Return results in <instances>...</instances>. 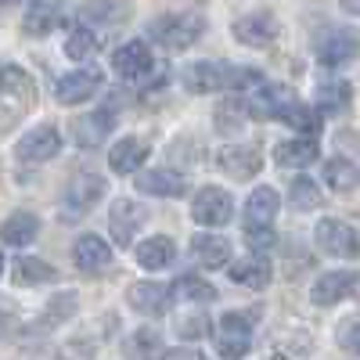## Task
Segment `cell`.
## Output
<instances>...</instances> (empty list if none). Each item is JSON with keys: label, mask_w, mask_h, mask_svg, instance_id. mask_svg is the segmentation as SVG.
<instances>
[{"label": "cell", "mask_w": 360, "mask_h": 360, "mask_svg": "<svg viewBox=\"0 0 360 360\" xmlns=\"http://www.w3.org/2000/svg\"><path fill=\"white\" fill-rule=\"evenodd\" d=\"M356 288H360V274H356V270H328V274H321L314 281L310 299L317 307H335V303H342V299L356 295Z\"/></svg>", "instance_id": "obj_10"}, {"label": "cell", "mask_w": 360, "mask_h": 360, "mask_svg": "<svg viewBox=\"0 0 360 360\" xmlns=\"http://www.w3.org/2000/svg\"><path fill=\"white\" fill-rule=\"evenodd\" d=\"M105 86V72L101 69H72L54 83V101L58 105H83Z\"/></svg>", "instance_id": "obj_7"}, {"label": "cell", "mask_w": 360, "mask_h": 360, "mask_svg": "<svg viewBox=\"0 0 360 360\" xmlns=\"http://www.w3.org/2000/svg\"><path fill=\"white\" fill-rule=\"evenodd\" d=\"M191 217L202 227H224V224H231V217H234L231 191L227 188H217V184L198 188L195 191V202H191Z\"/></svg>", "instance_id": "obj_5"}, {"label": "cell", "mask_w": 360, "mask_h": 360, "mask_svg": "<svg viewBox=\"0 0 360 360\" xmlns=\"http://www.w3.org/2000/svg\"><path fill=\"white\" fill-rule=\"evenodd\" d=\"M0 274H4V256H0Z\"/></svg>", "instance_id": "obj_46"}, {"label": "cell", "mask_w": 360, "mask_h": 360, "mask_svg": "<svg viewBox=\"0 0 360 360\" xmlns=\"http://www.w3.org/2000/svg\"><path fill=\"white\" fill-rule=\"evenodd\" d=\"M227 274H231V281L234 285H245V288H266L270 285V278H274V266H270L263 256H249V259H234L231 266H227Z\"/></svg>", "instance_id": "obj_24"}, {"label": "cell", "mask_w": 360, "mask_h": 360, "mask_svg": "<svg viewBox=\"0 0 360 360\" xmlns=\"http://www.w3.org/2000/svg\"><path fill=\"white\" fill-rule=\"evenodd\" d=\"M62 8H65V0H29L22 29L29 37H47L51 29L62 22Z\"/></svg>", "instance_id": "obj_19"}, {"label": "cell", "mask_w": 360, "mask_h": 360, "mask_svg": "<svg viewBox=\"0 0 360 360\" xmlns=\"http://www.w3.org/2000/svg\"><path fill=\"white\" fill-rule=\"evenodd\" d=\"M15 4V0H0V8H11Z\"/></svg>", "instance_id": "obj_45"}, {"label": "cell", "mask_w": 360, "mask_h": 360, "mask_svg": "<svg viewBox=\"0 0 360 360\" xmlns=\"http://www.w3.org/2000/svg\"><path fill=\"white\" fill-rule=\"evenodd\" d=\"M137 263L144 270H166L173 259H176V245H173V238L166 234H152V238H144V242L134 249Z\"/></svg>", "instance_id": "obj_25"}, {"label": "cell", "mask_w": 360, "mask_h": 360, "mask_svg": "<svg viewBox=\"0 0 360 360\" xmlns=\"http://www.w3.org/2000/svg\"><path fill=\"white\" fill-rule=\"evenodd\" d=\"M115 127V115L112 112H86V115H76L72 123V137L79 148H94L101 144V137H108Z\"/></svg>", "instance_id": "obj_23"}, {"label": "cell", "mask_w": 360, "mask_h": 360, "mask_svg": "<svg viewBox=\"0 0 360 360\" xmlns=\"http://www.w3.org/2000/svg\"><path fill=\"white\" fill-rule=\"evenodd\" d=\"M281 213V195L274 188H256L249 198H245V224H256V227H274Z\"/></svg>", "instance_id": "obj_21"}, {"label": "cell", "mask_w": 360, "mask_h": 360, "mask_svg": "<svg viewBox=\"0 0 360 360\" xmlns=\"http://www.w3.org/2000/svg\"><path fill=\"white\" fill-rule=\"evenodd\" d=\"M15 152L22 162H47L62 152V134H58L51 123H40L29 134H22V141L15 144Z\"/></svg>", "instance_id": "obj_11"}, {"label": "cell", "mask_w": 360, "mask_h": 360, "mask_svg": "<svg viewBox=\"0 0 360 360\" xmlns=\"http://www.w3.org/2000/svg\"><path fill=\"white\" fill-rule=\"evenodd\" d=\"M231 33H234L238 44H245V47H266V44L278 40V18L266 15V11H252V15L234 18Z\"/></svg>", "instance_id": "obj_13"}, {"label": "cell", "mask_w": 360, "mask_h": 360, "mask_svg": "<svg viewBox=\"0 0 360 360\" xmlns=\"http://www.w3.org/2000/svg\"><path fill=\"white\" fill-rule=\"evenodd\" d=\"M37 234H40V220H37L33 213H25V209H18V213H11L4 224H0V238H4L11 249L33 245Z\"/></svg>", "instance_id": "obj_26"}, {"label": "cell", "mask_w": 360, "mask_h": 360, "mask_svg": "<svg viewBox=\"0 0 360 360\" xmlns=\"http://www.w3.org/2000/svg\"><path fill=\"white\" fill-rule=\"evenodd\" d=\"M159 346H162V342H159L155 332H137V335H134V353L144 356V360H159V356H162Z\"/></svg>", "instance_id": "obj_40"}, {"label": "cell", "mask_w": 360, "mask_h": 360, "mask_svg": "<svg viewBox=\"0 0 360 360\" xmlns=\"http://www.w3.org/2000/svg\"><path fill=\"white\" fill-rule=\"evenodd\" d=\"M285 123L292 127V130H299V134H303V137H317L321 134V108L314 105H292L288 112H285Z\"/></svg>", "instance_id": "obj_33"}, {"label": "cell", "mask_w": 360, "mask_h": 360, "mask_svg": "<svg viewBox=\"0 0 360 360\" xmlns=\"http://www.w3.org/2000/svg\"><path fill=\"white\" fill-rule=\"evenodd\" d=\"M83 22H115L127 15V4L123 0H90V4H83Z\"/></svg>", "instance_id": "obj_36"}, {"label": "cell", "mask_w": 360, "mask_h": 360, "mask_svg": "<svg viewBox=\"0 0 360 360\" xmlns=\"http://www.w3.org/2000/svg\"><path fill=\"white\" fill-rule=\"evenodd\" d=\"M339 4H342L346 15H356V18H360V0H339Z\"/></svg>", "instance_id": "obj_44"}, {"label": "cell", "mask_w": 360, "mask_h": 360, "mask_svg": "<svg viewBox=\"0 0 360 360\" xmlns=\"http://www.w3.org/2000/svg\"><path fill=\"white\" fill-rule=\"evenodd\" d=\"M339 346H342L346 353L360 356V317H356V321H346V324L339 328Z\"/></svg>", "instance_id": "obj_41"}, {"label": "cell", "mask_w": 360, "mask_h": 360, "mask_svg": "<svg viewBox=\"0 0 360 360\" xmlns=\"http://www.w3.org/2000/svg\"><path fill=\"white\" fill-rule=\"evenodd\" d=\"M29 98L33 94V79L22 65H0V98Z\"/></svg>", "instance_id": "obj_34"}, {"label": "cell", "mask_w": 360, "mask_h": 360, "mask_svg": "<svg viewBox=\"0 0 360 360\" xmlns=\"http://www.w3.org/2000/svg\"><path fill=\"white\" fill-rule=\"evenodd\" d=\"M176 332L184 335V339H198V335L205 332V324H202V321H180V324H176Z\"/></svg>", "instance_id": "obj_43"}, {"label": "cell", "mask_w": 360, "mask_h": 360, "mask_svg": "<svg viewBox=\"0 0 360 360\" xmlns=\"http://www.w3.org/2000/svg\"><path fill=\"white\" fill-rule=\"evenodd\" d=\"M141 224H144V209H141V202H130V198L112 202L108 231H112V242H115L119 249H130V242H134V234L141 231Z\"/></svg>", "instance_id": "obj_14"}, {"label": "cell", "mask_w": 360, "mask_h": 360, "mask_svg": "<svg viewBox=\"0 0 360 360\" xmlns=\"http://www.w3.org/2000/svg\"><path fill=\"white\" fill-rule=\"evenodd\" d=\"M191 259L205 270H217V266H227L231 259V242L224 234H213V231H202L191 238Z\"/></svg>", "instance_id": "obj_18"}, {"label": "cell", "mask_w": 360, "mask_h": 360, "mask_svg": "<svg viewBox=\"0 0 360 360\" xmlns=\"http://www.w3.org/2000/svg\"><path fill=\"white\" fill-rule=\"evenodd\" d=\"M317 155H321V148L314 137H292V141H281L274 148V162L285 169H307L317 162Z\"/></svg>", "instance_id": "obj_20"}, {"label": "cell", "mask_w": 360, "mask_h": 360, "mask_svg": "<svg viewBox=\"0 0 360 360\" xmlns=\"http://www.w3.org/2000/svg\"><path fill=\"white\" fill-rule=\"evenodd\" d=\"M98 51V33L90 25H72L69 29V37H65V54L72 58V62H83V58H90Z\"/></svg>", "instance_id": "obj_32"}, {"label": "cell", "mask_w": 360, "mask_h": 360, "mask_svg": "<svg viewBox=\"0 0 360 360\" xmlns=\"http://www.w3.org/2000/svg\"><path fill=\"white\" fill-rule=\"evenodd\" d=\"M54 278H58V270L47 259H40V256H18L15 266H11V281L18 288H37V285L54 281Z\"/></svg>", "instance_id": "obj_27"}, {"label": "cell", "mask_w": 360, "mask_h": 360, "mask_svg": "<svg viewBox=\"0 0 360 360\" xmlns=\"http://www.w3.org/2000/svg\"><path fill=\"white\" fill-rule=\"evenodd\" d=\"M252 328H256V317L252 314H242V310H231L217 321L213 328V339H217V353L224 360H242L249 349H252Z\"/></svg>", "instance_id": "obj_2"}, {"label": "cell", "mask_w": 360, "mask_h": 360, "mask_svg": "<svg viewBox=\"0 0 360 360\" xmlns=\"http://www.w3.org/2000/svg\"><path fill=\"white\" fill-rule=\"evenodd\" d=\"M173 299H184V303H213L217 288L202 278H195V274H180L173 281Z\"/></svg>", "instance_id": "obj_31"}, {"label": "cell", "mask_w": 360, "mask_h": 360, "mask_svg": "<svg viewBox=\"0 0 360 360\" xmlns=\"http://www.w3.org/2000/svg\"><path fill=\"white\" fill-rule=\"evenodd\" d=\"M112 69L123 76V79H130V83H141L148 72L155 69V54H152V47H148L144 40H127V44L115 47Z\"/></svg>", "instance_id": "obj_9"}, {"label": "cell", "mask_w": 360, "mask_h": 360, "mask_svg": "<svg viewBox=\"0 0 360 360\" xmlns=\"http://www.w3.org/2000/svg\"><path fill=\"white\" fill-rule=\"evenodd\" d=\"M349 101H353V90H349V83H342V79L321 83V90H317V108H321V115H339V112L349 108Z\"/></svg>", "instance_id": "obj_29"}, {"label": "cell", "mask_w": 360, "mask_h": 360, "mask_svg": "<svg viewBox=\"0 0 360 360\" xmlns=\"http://www.w3.org/2000/svg\"><path fill=\"white\" fill-rule=\"evenodd\" d=\"M245 245H249L256 256H266V252H274V245H278V234L270 231V227L245 224Z\"/></svg>", "instance_id": "obj_37"}, {"label": "cell", "mask_w": 360, "mask_h": 360, "mask_svg": "<svg viewBox=\"0 0 360 360\" xmlns=\"http://www.w3.org/2000/svg\"><path fill=\"white\" fill-rule=\"evenodd\" d=\"M288 202L292 209H299V213H310V209L321 205V191L310 176H295L292 180V188H288Z\"/></svg>", "instance_id": "obj_35"}, {"label": "cell", "mask_w": 360, "mask_h": 360, "mask_svg": "<svg viewBox=\"0 0 360 360\" xmlns=\"http://www.w3.org/2000/svg\"><path fill=\"white\" fill-rule=\"evenodd\" d=\"M159 360H205L195 346H173V349H162Z\"/></svg>", "instance_id": "obj_42"}, {"label": "cell", "mask_w": 360, "mask_h": 360, "mask_svg": "<svg viewBox=\"0 0 360 360\" xmlns=\"http://www.w3.org/2000/svg\"><path fill=\"white\" fill-rule=\"evenodd\" d=\"M356 54H360V37L353 33V29H346V25H332V29H324V33L317 37V58H321V65H328V69L349 65Z\"/></svg>", "instance_id": "obj_6"}, {"label": "cell", "mask_w": 360, "mask_h": 360, "mask_svg": "<svg viewBox=\"0 0 360 360\" xmlns=\"http://www.w3.org/2000/svg\"><path fill=\"white\" fill-rule=\"evenodd\" d=\"M134 184H137V191H144V195H159V198H180V195L188 191L184 176L173 173V169H137Z\"/></svg>", "instance_id": "obj_17"}, {"label": "cell", "mask_w": 360, "mask_h": 360, "mask_svg": "<svg viewBox=\"0 0 360 360\" xmlns=\"http://www.w3.org/2000/svg\"><path fill=\"white\" fill-rule=\"evenodd\" d=\"M292 90L281 83H256L245 98V112L252 119H285V112L292 108Z\"/></svg>", "instance_id": "obj_8"}, {"label": "cell", "mask_w": 360, "mask_h": 360, "mask_svg": "<svg viewBox=\"0 0 360 360\" xmlns=\"http://www.w3.org/2000/svg\"><path fill=\"white\" fill-rule=\"evenodd\" d=\"M224 72H227V65L195 62V65L184 69V86L191 94H213V90H224Z\"/></svg>", "instance_id": "obj_28"}, {"label": "cell", "mask_w": 360, "mask_h": 360, "mask_svg": "<svg viewBox=\"0 0 360 360\" xmlns=\"http://www.w3.org/2000/svg\"><path fill=\"white\" fill-rule=\"evenodd\" d=\"M105 195V180L98 173H76L69 184H65V195H62V205H58V213H62V220H79L86 217L90 209H94Z\"/></svg>", "instance_id": "obj_3"}, {"label": "cell", "mask_w": 360, "mask_h": 360, "mask_svg": "<svg viewBox=\"0 0 360 360\" xmlns=\"http://www.w3.org/2000/svg\"><path fill=\"white\" fill-rule=\"evenodd\" d=\"M314 242L321 252L335 256V259H353L360 256V231L346 220H335V217H324L317 227H314Z\"/></svg>", "instance_id": "obj_4"}, {"label": "cell", "mask_w": 360, "mask_h": 360, "mask_svg": "<svg viewBox=\"0 0 360 360\" xmlns=\"http://www.w3.org/2000/svg\"><path fill=\"white\" fill-rule=\"evenodd\" d=\"M127 303L137 314H166L173 303V285H159V281H134L127 288Z\"/></svg>", "instance_id": "obj_15"}, {"label": "cell", "mask_w": 360, "mask_h": 360, "mask_svg": "<svg viewBox=\"0 0 360 360\" xmlns=\"http://www.w3.org/2000/svg\"><path fill=\"white\" fill-rule=\"evenodd\" d=\"M217 166L234 180H249V176L259 173L263 152H259V144H227L217 152Z\"/></svg>", "instance_id": "obj_12"}, {"label": "cell", "mask_w": 360, "mask_h": 360, "mask_svg": "<svg viewBox=\"0 0 360 360\" xmlns=\"http://www.w3.org/2000/svg\"><path fill=\"white\" fill-rule=\"evenodd\" d=\"M72 259L83 274H101V270L112 266V245L98 234H83L79 242L72 245Z\"/></svg>", "instance_id": "obj_16"}, {"label": "cell", "mask_w": 360, "mask_h": 360, "mask_svg": "<svg viewBox=\"0 0 360 360\" xmlns=\"http://www.w3.org/2000/svg\"><path fill=\"white\" fill-rule=\"evenodd\" d=\"M324 184L332 191H353V188H360V169L349 159H328L324 162Z\"/></svg>", "instance_id": "obj_30"}, {"label": "cell", "mask_w": 360, "mask_h": 360, "mask_svg": "<svg viewBox=\"0 0 360 360\" xmlns=\"http://www.w3.org/2000/svg\"><path fill=\"white\" fill-rule=\"evenodd\" d=\"M202 29H205V18L198 11H173V15H159L152 25H148V33H152V40H159L169 51H184L202 37Z\"/></svg>", "instance_id": "obj_1"}, {"label": "cell", "mask_w": 360, "mask_h": 360, "mask_svg": "<svg viewBox=\"0 0 360 360\" xmlns=\"http://www.w3.org/2000/svg\"><path fill=\"white\" fill-rule=\"evenodd\" d=\"M144 162H148V144L141 137H123L119 144H112V152H108V169L123 173V176L137 173Z\"/></svg>", "instance_id": "obj_22"}, {"label": "cell", "mask_w": 360, "mask_h": 360, "mask_svg": "<svg viewBox=\"0 0 360 360\" xmlns=\"http://www.w3.org/2000/svg\"><path fill=\"white\" fill-rule=\"evenodd\" d=\"M256 83H263V76L256 69H245V65H227V72H224V90H245Z\"/></svg>", "instance_id": "obj_38"}, {"label": "cell", "mask_w": 360, "mask_h": 360, "mask_svg": "<svg viewBox=\"0 0 360 360\" xmlns=\"http://www.w3.org/2000/svg\"><path fill=\"white\" fill-rule=\"evenodd\" d=\"M76 307H79V303H76V295H69V292H65V295H58L54 303H51V310H47V321H44V328L62 324L65 317H72V314H76Z\"/></svg>", "instance_id": "obj_39"}]
</instances>
